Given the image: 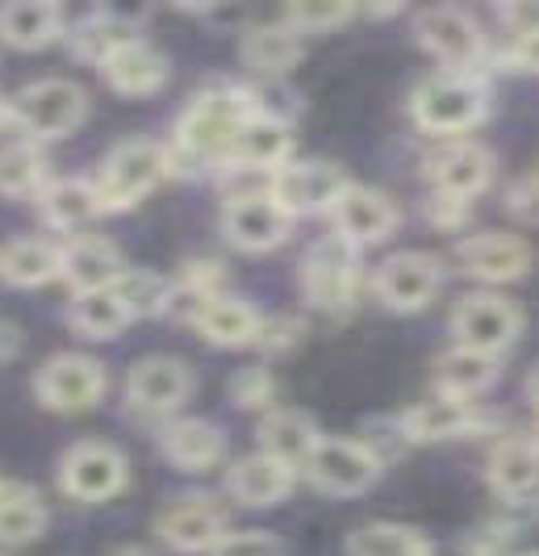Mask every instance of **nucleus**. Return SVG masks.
<instances>
[{"label": "nucleus", "instance_id": "obj_49", "mask_svg": "<svg viewBox=\"0 0 539 556\" xmlns=\"http://www.w3.org/2000/svg\"><path fill=\"white\" fill-rule=\"evenodd\" d=\"M4 122H13V117H9V101L0 97V126H4Z\"/></svg>", "mask_w": 539, "mask_h": 556}, {"label": "nucleus", "instance_id": "obj_44", "mask_svg": "<svg viewBox=\"0 0 539 556\" xmlns=\"http://www.w3.org/2000/svg\"><path fill=\"white\" fill-rule=\"evenodd\" d=\"M426 214H431V223L435 226H460L464 218H469V201H464V197L435 193L431 197V205H426Z\"/></svg>", "mask_w": 539, "mask_h": 556}, {"label": "nucleus", "instance_id": "obj_18", "mask_svg": "<svg viewBox=\"0 0 539 556\" xmlns=\"http://www.w3.org/2000/svg\"><path fill=\"white\" fill-rule=\"evenodd\" d=\"M489 172H493V155L482 142L469 139L448 142L426 160V176L435 180V189L448 197H464V201L489 185Z\"/></svg>", "mask_w": 539, "mask_h": 556}, {"label": "nucleus", "instance_id": "obj_6", "mask_svg": "<svg viewBox=\"0 0 539 556\" xmlns=\"http://www.w3.org/2000/svg\"><path fill=\"white\" fill-rule=\"evenodd\" d=\"M306 473L322 494L351 498V494H364L381 477V456L356 440H318L313 456L306 460Z\"/></svg>", "mask_w": 539, "mask_h": 556}, {"label": "nucleus", "instance_id": "obj_51", "mask_svg": "<svg viewBox=\"0 0 539 556\" xmlns=\"http://www.w3.org/2000/svg\"><path fill=\"white\" fill-rule=\"evenodd\" d=\"M531 444H536V447H539V422H536V435H531Z\"/></svg>", "mask_w": 539, "mask_h": 556}, {"label": "nucleus", "instance_id": "obj_16", "mask_svg": "<svg viewBox=\"0 0 539 556\" xmlns=\"http://www.w3.org/2000/svg\"><path fill=\"white\" fill-rule=\"evenodd\" d=\"M419 42L435 59L452 63V67H473L482 55V29L473 26V17L464 9L452 4H439V9H426L419 13Z\"/></svg>", "mask_w": 539, "mask_h": 556}, {"label": "nucleus", "instance_id": "obj_5", "mask_svg": "<svg viewBox=\"0 0 539 556\" xmlns=\"http://www.w3.org/2000/svg\"><path fill=\"white\" fill-rule=\"evenodd\" d=\"M523 327V314L511 298H498V293H473L464 298L452 314V331L455 348H473L485 356H498L502 348H511Z\"/></svg>", "mask_w": 539, "mask_h": 556}, {"label": "nucleus", "instance_id": "obj_8", "mask_svg": "<svg viewBox=\"0 0 539 556\" xmlns=\"http://www.w3.org/2000/svg\"><path fill=\"white\" fill-rule=\"evenodd\" d=\"M356 285H360V268H356V248L347 239L331 235L306 255L301 289L318 309H347L356 298Z\"/></svg>", "mask_w": 539, "mask_h": 556}, {"label": "nucleus", "instance_id": "obj_37", "mask_svg": "<svg viewBox=\"0 0 539 556\" xmlns=\"http://www.w3.org/2000/svg\"><path fill=\"white\" fill-rule=\"evenodd\" d=\"M117 293V302L126 306L130 318H151V314H159V309H168L171 302V289L164 277H155V273H142V268H130V273H121V277L110 285Z\"/></svg>", "mask_w": 539, "mask_h": 556}, {"label": "nucleus", "instance_id": "obj_46", "mask_svg": "<svg viewBox=\"0 0 539 556\" xmlns=\"http://www.w3.org/2000/svg\"><path fill=\"white\" fill-rule=\"evenodd\" d=\"M514 63L539 76V34H531V38H518V42H514Z\"/></svg>", "mask_w": 539, "mask_h": 556}, {"label": "nucleus", "instance_id": "obj_24", "mask_svg": "<svg viewBox=\"0 0 539 556\" xmlns=\"http://www.w3.org/2000/svg\"><path fill=\"white\" fill-rule=\"evenodd\" d=\"M101 72H105V84L121 97H151L168 84V59L146 42H130L110 63H101Z\"/></svg>", "mask_w": 539, "mask_h": 556}, {"label": "nucleus", "instance_id": "obj_38", "mask_svg": "<svg viewBox=\"0 0 539 556\" xmlns=\"http://www.w3.org/2000/svg\"><path fill=\"white\" fill-rule=\"evenodd\" d=\"M42 180H47V164H42L38 147H29V142L0 147V193L4 197L34 193V189H42Z\"/></svg>", "mask_w": 539, "mask_h": 556}, {"label": "nucleus", "instance_id": "obj_3", "mask_svg": "<svg viewBox=\"0 0 539 556\" xmlns=\"http://www.w3.org/2000/svg\"><path fill=\"white\" fill-rule=\"evenodd\" d=\"M252 113L256 110L239 92H205L180 117V147L197 160H222V155H230L239 126Z\"/></svg>", "mask_w": 539, "mask_h": 556}, {"label": "nucleus", "instance_id": "obj_19", "mask_svg": "<svg viewBox=\"0 0 539 556\" xmlns=\"http://www.w3.org/2000/svg\"><path fill=\"white\" fill-rule=\"evenodd\" d=\"M288 151H293V135L281 117L272 113H252L230 147V160L243 167H264V172H281L288 164Z\"/></svg>", "mask_w": 539, "mask_h": 556}, {"label": "nucleus", "instance_id": "obj_50", "mask_svg": "<svg viewBox=\"0 0 539 556\" xmlns=\"http://www.w3.org/2000/svg\"><path fill=\"white\" fill-rule=\"evenodd\" d=\"M117 556H146L142 548H126V553H117Z\"/></svg>", "mask_w": 539, "mask_h": 556}, {"label": "nucleus", "instance_id": "obj_41", "mask_svg": "<svg viewBox=\"0 0 539 556\" xmlns=\"http://www.w3.org/2000/svg\"><path fill=\"white\" fill-rule=\"evenodd\" d=\"M230 393H234V402H239L243 410H259V406H268V402H272L277 381H272V372H268V368H243V372L230 381Z\"/></svg>", "mask_w": 539, "mask_h": 556}, {"label": "nucleus", "instance_id": "obj_45", "mask_svg": "<svg viewBox=\"0 0 539 556\" xmlns=\"http://www.w3.org/2000/svg\"><path fill=\"white\" fill-rule=\"evenodd\" d=\"M511 544V528H482L469 535V556H502V548Z\"/></svg>", "mask_w": 539, "mask_h": 556}, {"label": "nucleus", "instance_id": "obj_32", "mask_svg": "<svg viewBox=\"0 0 539 556\" xmlns=\"http://www.w3.org/2000/svg\"><path fill=\"white\" fill-rule=\"evenodd\" d=\"M38 210H42V218L55 226V230H76V226H85L88 218L101 214L97 193H92L88 180H55V185H42Z\"/></svg>", "mask_w": 539, "mask_h": 556}, {"label": "nucleus", "instance_id": "obj_9", "mask_svg": "<svg viewBox=\"0 0 539 556\" xmlns=\"http://www.w3.org/2000/svg\"><path fill=\"white\" fill-rule=\"evenodd\" d=\"M34 386H38L42 406L76 415V410H92L105 397V368L97 361H88V356H80V352H63V356L42 364Z\"/></svg>", "mask_w": 539, "mask_h": 556}, {"label": "nucleus", "instance_id": "obj_12", "mask_svg": "<svg viewBox=\"0 0 539 556\" xmlns=\"http://www.w3.org/2000/svg\"><path fill=\"white\" fill-rule=\"evenodd\" d=\"M293 218L268 193H243L230 197L227 214H222V230L234 248L243 251H272L288 239Z\"/></svg>", "mask_w": 539, "mask_h": 556}, {"label": "nucleus", "instance_id": "obj_34", "mask_svg": "<svg viewBox=\"0 0 539 556\" xmlns=\"http://www.w3.org/2000/svg\"><path fill=\"white\" fill-rule=\"evenodd\" d=\"M351 556H435L431 540L414 528H398V523H369L347 540Z\"/></svg>", "mask_w": 539, "mask_h": 556}, {"label": "nucleus", "instance_id": "obj_10", "mask_svg": "<svg viewBox=\"0 0 539 556\" xmlns=\"http://www.w3.org/2000/svg\"><path fill=\"white\" fill-rule=\"evenodd\" d=\"M444 285V268L435 255L426 251H398L381 264L376 273V298L398 314H414V309L431 306V298Z\"/></svg>", "mask_w": 539, "mask_h": 556}, {"label": "nucleus", "instance_id": "obj_31", "mask_svg": "<svg viewBox=\"0 0 539 556\" xmlns=\"http://www.w3.org/2000/svg\"><path fill=\"white\" fill-rule=\"evenodd\" d=\"M42 528H47L42 498L29 485L0 481V544H29Z\"/></svg>", "mask_w": 539, "mask_h": 556}, {"label": "nucleus", "instance_id": "obj_40", "mask_svg": "<svg viewBox=\"0 0 539 556\" xmlns=\"http://www.w3.org/2000/svg\"><path fill=\"white\" fill-rule=\"evenodd\" d=\"M214 556H284V544L268 531H227Z\"/></svg>", "mask_w": 539, "mask_h": 556}, {"label": "nucleus", "instance_id": "obj_11", "mask_svg": "<svg viewBox=\"0 0 539 556\" xmlns=\"http://www.w3.org/2000/svg\"><path fill=\"white\" fill-rule=\"evenodd\" d=\"M63 494L80 502H105L126 485V456L114 444H76L59 465Z\"/></svg>", "mask_w": 539, "mask_h": 556}, {"label": "nucleus", "instance_id": "obj_39", "mask_svg": "<svg viewBox=\"0 0 539 556\" xmlns=\"http://www.w3.org/2000/svg\"><path fill=\"white\" fill-rule=\"evenodd\" d=\"M347 17H351V4H288L284 9V26L293 34H322Z\"/></svg>", "mask_w": 539, "mask_h": 556}, {"label": "nucleus", "instance_id": "obj_25", "mask_svg": "<svg viewBox=\"0 0 539 556\" xmlns=\"http://www.w3.org/2000/svg\"><path fill=\"white\" fill-rule=\"evenodd\" d=\"M259 444H264V456L281 460L284 469H306V460L318 447V431L301 410H272L259 422Z\"/></svg>", "mask_w": 539, "mask_h": 556}, {"label": "nucleus", "instance_id": "obj_15", "mask_svg": "<svg viewBox=\"0 0 539 556\" xmlns=\"http://www.w3.org/2000/svg\"><path fill=\"white\" fill-rule=\"evenodd\" d=\"M335 226H339V239H347L351 248H364V243H381L398 230V205L376 189L364 185H347V193L335 201Z\"/></svg>", "mask_w": 539, "mask_h": 556}, {"label": "nucleus", "instance_id": "obj_22", "mask_svg": "<svg viewBox=\"0 0 539 556\" xmlns=\"http://www.w3.org/2000/svg\"><path fill=\"white\" fill-rule=\"evenodd\" d=\"M193 323H197V331L205 334L214 348H243V343H256L259 327H264L259 314L247 306V302L222 298V293H214V298L197 302Z\"/></svg>", "mask_w": 539, "mask_h": 556}, {"label": "nucleus", "instance_id": "obj_28", "mask_svg": "<svg viewBox=\"0 0 539 556\" xmlns=\"http://www.w3.org/2000/svg\"><path fill=\"white\" fill-rule=\"evenodd\" d=\"M489 485L502 494V498H523V494H531L539 485V447L531 444V435L527 440H502V444L493 447V456H489Z\"/></svg>", "mask_w": 539, "mask_h": 556}, {"label": "nucleus", "instance_id": "obj_33", "mask_svg": "<svg viewBox=\"0 0 539 556\" xmlns=\"http://www.w3.org/2000/svg\"><path fill=\"white\" fill-rule=\"evenodd\" d=\"M243 59L264 76H281L301 59V42L288 26H256L243 38Z\"/></svg>", "mask_w": 539, "mask_h": 556}, {"label": "nucleus", "instance_id": "obj_7", "mask_svg": "<svg viewBox=\"0 0 539 556\" xmlns=\"http://www.w3.org/2000/svg\"><path fill=\"white\" fill-rule=\"evenodd\" d=\"M347 193V176L335 164H284L268 180V197L288 218L301 214H326Z\"/></svg>", "mask_w": 539, "mask_h": 556}, {"label": "nucleus", "instance_id": "obj_48", "mask_svg": "<svg viewBox=\"0 0 539 556\" xmlns=\"http://www.w3.org/2000/svg\"><path fill=\"white\" fill-rule=\"evenodd\" d=\"M527 397H531V406L539 410V364H536V372L527 377Z\"/></svg>", "mask_w": 539, "mask_h": 556}, {"label": "nucleus", "instance_id": "obj_43", "mask_svg": "<svg viewBox=\"0 0 539 556\" xmlns=\"http://www.w3.org/2000/svg\"><path fill=\"white\" fill-rule=\"evenodd\" d=\"M502 22H506V29L514 34V42H518V38H531V34H539V4H527V0L506 4V9H502Z\"/></svg>", "mask_w": 539, "mask_h": 556}, {"label": "nucleus", "instance_id": "obj_26", "mask_svg": "<svg viewBox=\"0 0 539 556\" xmlns=\"http://www.w3.org/2000/svg\"><path fill=\"white\" fill-rule=\"evenodd\" d=\"M473 406L464 397H431L423 406H414L410 415L401 418V431L406 440L414 444H439V440H455V435H469L473 431Z\"/></svg>", "mask_w": 539, "mask_h": 556}, {"label": "nucleus", "instance_id": "obj_23", "mask_svg": "<svg viewBox=\"0 0 539 556\" xmlns=\"http://www.w3.org/2000/svg\"><path fill=\"white\" fill-rule=\"evenodd\" d=\"M227 490L234 502H243V506H272V502H281L288 490H293V469H284L281 460H272V456H243V460H234L227 473Z\"/></svg>", "mask_w": 539, "mask_h": 556}, {"label": "nucleus", "instance_id": "obj_20", "mask_svg": "<svg viewBox=\"0 0 539 556\" xmlns=\"http://www.w3.org/2000/svg\"><path fill=\"white\" fill-rule=\"evenodd\" d=\"M159 447H164V456H168L176 469H184V473H205V469H214V465L222 460L227 440H222V431H218L214 422H205V418H180V422H171L168 431L159 435Z\"/></svg>", "mask_w": 539, "mask_h": 556}, {"label": "nucleus", "instance_id": "obj_47", "mask_svg": "<svg viewBox=\"0 0 539 556\" xmlns=\"http://www.w3.org/2000/svg\"><path fill=\"white\" fill-rule=\"evenodd\" d=\"M17 348H22V331L13 323H0V361H9Z\"/></svg>", "mask_w": 539, "mask_h": 556}, {"label": "nucleus", "instance_id": "obj_13", "mask_svg": "<svg viewBox=\"0 0 539 556\" xmlns=\"http://www.w3.org/2000/svg\"><path fill=\"white\" fill-rule=\"evenodd\" d=\"M455 260L469 277L489 280V285H506L518 280L531 268V248L518 239V235H498V230H485V235H469L455 243Z\"/></svg>", "mask_w": 539, "mask_h": 556}, {"label": "nucleus", "instance_id": "obj_30", "mask_svg": "<svg viewBox=\"0 0 539 556\" xmlns=\"http://www.w3.org/2000/svg\"><path fill=\"white\" fill-rule=\"evenodd\" d=\"M435 381L448 397L469 402L473 393L489 390L498 381V356H485V352H473V348H452L435 364Z\"/></svg>", "mask_w": 539, "mask_h": 556}, {"label": "nucleus", "instance_id": "obj_21", "mask_svg": "<svg viewBox=\"0 0 539 556\" xmlns=\"http://www.w3.org/2000/svg\"><path fill=\"white\" fill-rule=\"evenodd\" d=\"M63 29V13L51 0H13L0 9V42L13 51H42Z\"/></svg>", "mask_w": 539, "mask_h": 556}, {"label": "nucleus", "instance_id": "obj_52", "mask_svg": "<svg viewBox=\"0 0 539 556\" xmlns=\"http://www.w3.org/2000/svg\"><path fill=\"white\" fill-rule=\"evenodd\" d=\"M523 556H539V553H523Z\"/></svg>", "mask_w": 539, "mask_h": 556}, {"label": "nucleus", "instance_id": "obj_29", "mask_svg": "<svg viewBox=\"0 0 539 556\" xmlns=\"http://www.w3.org/2000/svg\"><path fill=\"white\" fill-rule=\"evenodd\" d=\"M63 273V248L47 239H17L0 251V277L17 289H38Z\"/></svg>", "mask_w": 539, "mask_h": 556}, {"label": "nucleus", "instance_id": "obj_36", "mask_svg": "<svg viewBox=\"0 0 539 556\" xmlns=\"http://www.w3.org/2000/svg\"><path fill=\"white\" fill-rule=\"evenodd\" d=\"M72 323H76V331H85L88 339H114V334L130 323V314L117 302L114 289H92V293H76Z\"/></svg>", "mask_w": 539, "mask_h": 556}, {"label": "nucleus", "instance_id": "obj_17", "mask_svg": "<svg viewBox=\"0 0 539 556\" xmlns=\"http://www.w3.org/2000/svg\"><path fill=\"white\" fill-rule=\"evenodd\" d=\"M126 393L146 415H171L193 393V372L171 356H151V361H139L130 368Z\"/></svg>", "mask_w": 539, "mask_h": 556}, {"label": "nucleus", "instance_id": "obj_14", "mask_svg": "<svg viewBox=\"0 0 539 556\" xmlns=\"http://www.w3.org/2000/svg\"><path fill=\"white\" fill-rule=\"evenodd\" d=\"M155 531L176 553H214L227 535V510L214 498H180L155 519Z\"/></svg>", "mask_w": 539, "mask_h": 556}, {"label": "nucleus", "instance_id": "obj_42", "mask_svg": "<svg viewBox=\"0 0 539 556\" xmlns=\"http://www.w3.org/2000/svg\"><path fill=\"white\" fill-rule=\"evenodd\" d=\"M506 201H511V214L518 218V223L539 226V176H531V180H518Z\"/></svg>", "mask_w": 539, "mask_h": 556}, {"label": "nucleus", "instance_id": "obj_27", "mask_svg": "<svg viewBox=\"0 0 539 556\" xmlns=\"http://www.w3.org/2000/svg\"><path fill=\"white\" fill-rule=\"evenodd\" d=\"M121 260H117L114 243L105 239H76L63 248V273L59 277L67 280L76 293H92V289H110L117 277H121Z\"/></svg>", "mask_w": 539, "mask_h": 556}, {"label": "nucleus", "instance_id": "obj_2", "mask_svg": "<svg viewBox=\"0 0 539 556\" xmlns=\"http://www.w3.org/2000/svg\"><path fill=\"white\" fill-rule=\"evenodd\" d=\"M85 88L72 80H34L9 101V117L22 130H29L34 139H63V135H72L85 122Z\"/></svg>", "mask_w": 539, "mask_h": 556}, {"label": "nucleus", "instance_id": "obj_4", "mask_svg": "<svg viewBox=\"0 0 539 556\" xmlns=\"http://www.w3.org/2000/svg\"><path fill=\"white\" fill-rule=\"evenodd\" d=\"M485 117V92L469 76H435L414 92V122L431 135H464Z\"/></svg>", "mask_w": 539, "mask_h": 556}, {"label": "nucleus", "instance_id": "obj_1", "mask_svg": "<svg viewBox=\"0 0 539 556\" xmlns=\"http://www.w3.org/2000/svg\"><path fill=\"white\" fill-rule=\"evenodd\" d=\"M168 172V151L159 142L146 139H130L114 147V155L101 164L97 180H92V193H97V205L101 214L105 210H130L139 205L142 197L151 193Z\"/></svg>", "mask_w": 539, "mask_h": 556}, {"label": "nucleus", "instance_id": "obj_35", "mask_svg": "<svg viewBox=\"0 0 539 556\" xmlns=\"http://www.w3.org/2000/svg\"><path fill=\"white\" fill-rule=\"evenodd\" d=\"M130 42H139V34H134V22H126L121 13H92L85 26L76 29V55L92 59V63H110Z\"/></svg>", "mask_w": 539, "mask_h": 556}]
</instances>
